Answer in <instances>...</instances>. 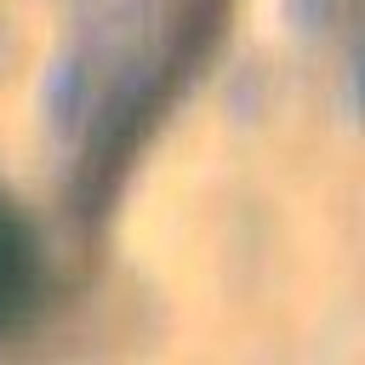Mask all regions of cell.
Masks as SVG:
<instances>
[{
	"mask_svg": "<svg viewBox=\"0 0 365 365\" xmlns=\"http://www.w3.org/2000/svg\"><path fill=\"white\" fill-rule=\"evenodd\" d=\"M34 274H40V262H34V240H29V228L11 217V205L0 200V325L17 319V314L29 308V297H34Z\"/></svg>",
	"mask_w": 365,
	"mask_h": 365,
	"instance_id": "1",
	"label": "cell"
}]
</instances>
